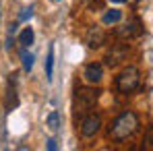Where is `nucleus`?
Returning <instances> with one entry per match:
<instances>
[{"label": "nucleus", "mask_w": 153, "mask_h": 151, "mask_svg": "<svg viewBox=\"0 0 153 151\" xmlns=\"http://www.w3.org/2000/svg\"><path fill=\"white\" fill-rule=\"evenodd\" d=\"M21 60H23V71L29 73L31 68H33V60H35V56L31 54V52H27V48L21 50Z\"/></svg>", "instance_id": "12"}, {"label": "nucleus", "mask_w": 153, "mask_h": 151, "mask_svg": "<svg viewBox=\"0 0 153 151\" xmlns=\"http://www.w3.org/2000/svg\"><path fill=\"white\" fill-rule=\"evenodd\" d=\"M139 126H141V122H139V116L134 114V112H122L114 122H112V126H110V137L114 139V141H124V139H128V137H132L137 130H139Z\"/></svg>", "instance_id": "1"}, {"label": "nucleus", "mask_w": 153, "mask_h": 151, "mask_svg": "<svg viewBox=\"0 0 153 151\" xmlns=\"http://www.w3.org/2000/svg\"><path fill=\"white\" fill-rule=\"evenodd\" d=\"M141 33H143V23H141V19H137V17H130L122 27L116 29V35H118V37H124V39H132V37L141 35Z\"/></svg>", "instance_id": "5"}, {"label": "nucleus", "mask_w": 153, "mask_h": 151, "mask_svg": "<svg viewBox=\"0 0 153 151\" xmlns=\"http://www.w3.org/2000/svg\"><path fill=\"white\" fill-rule=\"evenodd\" d=\"M100 126H102V118L97 116V114H93V112H89L87 116H83V122H81V135L83 137H93V135H97V130H100Z\"/></svg>", "instance_id": "7"}, {"label": "nucleus", "mask_w": 153, "mask_h": 151, "mask_svg": "<svg viewBox=\"0 0 153 151\" xmlns=\"http://www.w3.org/2000/svg\"><path fill=\"white\" fill-rule=\"evenodd\" d=\"M52 71H54V46H50L48 58H46V77H48V81H52Z\"/></svg>", "instance_id": "13"}, {"label": "nucleus", "mask_w": 153, "mask_h": 151, "mask_svg": "<svg viewBox=\"0 0 153 151\" xmlns=\"http://www.w3.org/2000/svg\"><path fill=\"white\" fill-rule=\"evenodd\" d=\"M89 2V6L91 8H95V6H102V0H87Z\"/></svg>", "instance_id": "18"}, {"label": "nucleus", "mask_w": 153, "mask_h": 151, "mask_svg": "<svg viewBox=\"0 0 153 151\" xmlns=\"http://www.w3.org/2000/svg\"><path fill=\"white\" fill-rule=\"evenodd\" d=\"M4 108L6 112H13L19 108V93H17V73L8 75V85H6V93H4Z\"/></svg>", "instance_id": "4"}, {"label": "nucleus", "mask_w": 153, "mask_h": 151, "mask_svg": "<svg viewBox=\"0 0 153 151\" xmlns=\"http://www.w3.org/2000/svg\"><path fill=\"white\" fill-rule=\"evenodd\" d=\"M31 17H33V6H29V8H23V10H21L19 21H29Z\"/></svg>", "instance_id": "16"}, {"label": "nucleus", "mask_w": 153, "mask_h": 151, "mask_svg": "<svg viewBox=\"0 0 153 151\" xmlns=\"http://www.w3.org/2000/svg\"><path fill=\"white\" fill-rule=\"evenodd\" d=\"M124 2H128V4H130V6H134V4H139V2H141V0H124Z\"/></svg>", "instance_id": "19"}, {"label": "nucleus", "mask_w": 153, "mask_h": 151, "mask_svg": "<svg viewBox=\"0 0 153 151\" xmlns=\"http://www.w3.org/2000/svg\"><path fill=\"white\" fill-rule=\"evenodd\" d=\"M85 44H87L91 50L102 48L103 44H105V31H103L102 27H91V29L87 31V35H85Z\"/></svg>", "instance_id": "8"}, {"label": "nucleus", "mask_w": 153, "mask_h": 151, "mask_svg": "<svg viewBox=\"0 0 153 151\" xmlns=\"http://www.w3.org/2000/svg\"><path fill=\"white\" fill-rule=\"evenodd\" d=\"M141 83V73L137 66H126L120 75L116 77V87L120 93H132Z\"/></svg>", "instance_id": "3"}, {"label": "nucleus", "mask_w": 153, "mask_h": 151, "mask_svg": "<svg viewBox=\"0 0 153 151\" xmlns=\"http://www.w3.org/2000/svg\"><path fill=\"white\" fill-rule=\"evenodd\" d=\"M52 2H60V0H52Z\"/></svg>", "instance_id": "21"}, {"label": "nucleus", "mask_w": 153, "mask_h": 151, "mask_svg": "<svg viewBox=\"0 0 153 151\" xmlns=\"http://www.w3.org/2000/svg\"><path fill=\"white\" fill-rule=\"evenodd\" d=\"M83 77H85V81H87V83L97 85V83L103 79V66L100 64V62H91V64H87V66H85Z\"/></svg>", "instance_id": "9"}, {"label": "nucleus", "mask_w": 153, "mask_h": 151, "mask_svg": "<svg viewBox=\"0 0 153 151\" xmlns=\"http://www.w3.org/2000/svg\"><path fill=\"white\" fill-rule=\"evenodd\" d=\"M100 97V89H91V87H81L75 95V103H73V110H75V116H87Z\"/></svg>", "instance_id": "2"}, {"label": "nucleus", "mask_w": 153, "mask_h": 151, "mask_svg": "<svg viewBox=\"0 0 153 151\" xmlns=\"http://www.w3.org/2000/svg\"><path fill=\"white\" fill-rule=\"evenodd\" d=\"M48 128L50 130H58L60 128V114L58 112H50L48 114Z\"/></svg>", "instance_id": "14"}, {"label": "nucleus", "mask_w": 153, "mask_h": 151, "mask_svg": "<svg viewBox=\"0 0 153 151\" xmlns=\"http://www.w3.org/2000/svg\"><path fill=\"white\" fill-rule=\"evenodd\" d=\"M33 39H35V33H33L31 27H25V29L19 33V44H21V48H29V46H33Z\"/></svg>", "instance_id": "10"}, {"label": "nucleus", "mask_w": 153, "mask_h": 151, "mask_svg": "<svg viewBox=\"0 0 153 151\" xmlns=\"http://www.w3.org/2000/svg\"><path fill=\"white\" fill-rule=\"evenodd\" d=\"M122 19V10H118V8H112V10H105L103 13V25H116L118 21Z\"/></svg>", "instance_id": "11"}, {"label": "nucleus", "mask_w": 153, "mask_h": 151, "mask_svg": "<svg viewBox=\"0 0 153 151\" xmlns=\"http://www.w3.org/2000/svg\"><path fill=\"white\" fill-rule=\"evenodd\" d=\"M143 147L147 151L153 149V128H147V137H145V141H143Z\"/></svg>", "instance_id": "15"}, {"label": "nucleus", "mask_w": 153, "mask_h": 151, "mask_svg": "<svg viewBox=\"0 0 153 151\" xmlns=\"http://www.w3.org/2000/svg\"><path fill=\"white\" fill-rule=\"evenodd\" d=\"M128 44H114L112 46V50L108 52V56H105V64L110 66V68H114V66H118L124 58L128 56Z\"/></svg>", "instance_id": "6"}, {"label": "nucleus", "mask_w": 153, "mask_h": 151, "mask_svg": "<svg viewBox=\"0 0 153 151\" xmlns=\"http://www.w3.org/2000/svg\"><path fill=\"white\" fill-rule=\"evenodd\" d=\"M46 147H48L50 151H56V149H58V145H56V141H54V139H48V145H46Z\"/></svg>", "instance_id": "17"}, {"label": "nucleus", "mask_w": 153, "mask_h": 151, "mask_svg": "<svg viewBox=\"0 0 153 151\" xmlns=\"http://www.w3.org/2000/svg\"><path fill=\"white\" fill-rule=\"evenodd\" d=\"M110 2H116V4H120V2H124V0H110Z\"/></svg>", "instance_id": "20"}]
</instances>
